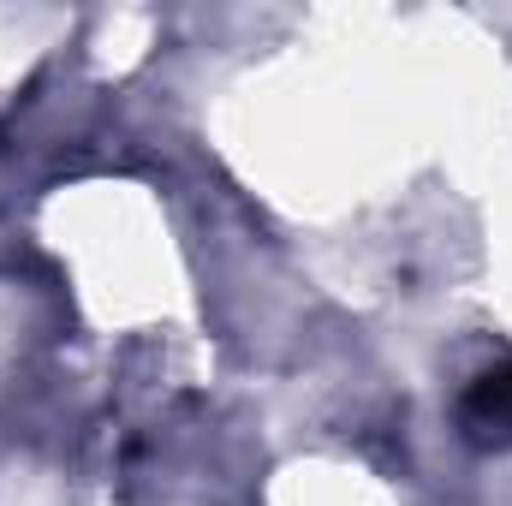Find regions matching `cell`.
I'll return each instance as SVG.
<instances>
[{
  "instance_id": "1",
  "label": "cell",
  "mask_w": 512,
  "mask_h": 506,
  "mask_svg": "<svg viewBox=\"0 0 512 506\" xmlns=\"http://www.w3.org/2000/svg\"><path fill=\"white\" fill-rule=\"evenodd\" d=\"M459 423H465V435L483 441V447H512V358L489 364L483 376L465 387Z\"/></svg>"
}]
</instances>
